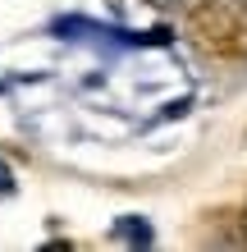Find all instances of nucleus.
Wrapping results in <instances>:
<instances>
[{"label": "nucleus", "mask_w": 247, "mask_h": 252, "mask_svg": "<svg viewBox=\"0 0 247 252\" xmlns=\"http://www.w3.org/2000/svg\"><path fill=\"white\" fill-rule=\"evenodd\" d=\"M114 239H128V243H151V225L142 216H124L114 225Z\"/></svg>", "instance_id": "1"}]
</instances>
